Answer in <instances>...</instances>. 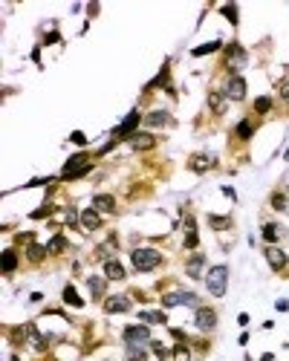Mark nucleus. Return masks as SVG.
I'll list each match as a JSON object with an SVG mask.
<instances>
[{
    "label": "nucleus",
    "instance_id": "f257e3e1",
    "mask_svg": "<svg viewBox=\"0 0 289 361\" xmlns=\"http://www.w3.org/2000/svg\"><path fill=\"white\" fill-rule=\"evenodd\" d=\"M130 263H133L136 272H150V269H156L162 263V255L156 252V249H133Z\"/></svg>",
    "mask_w": 289,
    "mask_h": 361
},
{
    "label": "nucleus",
    "instance_id": "f03ea898",
    "mask_svg": "<svg viewBox=\"0 0 289 361\" xmlns=\"http://www.w3.org/2000/svg\"><path fill=\"white\" fill-rule=\"evenodd\" d=\"M226 283H229V266H211L206 275V286L214 298L226 295Z\"/></svg>",
    "mask_w": 289,
    "mask_h": 361
},
{
    "label": "nucleus",
    "instance_id": "7ed1b4c3",
    "mask_svg": "<svg viewBox=\"0 0 289 361\" xmlns=\"http://www.w3.org/2000/svg\"><path fill=\"white\" fill-rule=\"evenodd\" d=\"M87 171H90V156H87V153H75V156L67 159L61 176H64V179H78V176H84Z\"/></svg>",
    "mask_w": 289,
    "mask_h": 361
},
{
    "label": "nucleus",
    "instance_id": "20e7f679",
    "mask_svg": "<svg viewBox=\"0 0 289 361\" xmlns=\"http://www.w3.org/2000/svg\"><path fill=\"white\" fill-rule=\"evenodd\" d=\"M139 122H142V113H139V110H130L125 122L113 130V139H110V142L116 145V142H122V139H130V136H133V130L139 128Z\"/></svg>",
    "mask_w": 289,
    "mask_h": 361
},
{
    "label": "nucleus",
    "instance_id": "39448f33",
    "mask_svg": "<svg viewBox=\"0 0 289 361\" xmlns=\"http://www.w3.org/2000/svg\"><path fill=\"white\" fill-rule=\"evenodd\" d=\"M125 341L127 347H142L150 341V329L145 324H133V326H125Z\"/></svg>",
    "mask_w": 289,
    "mask_h": 361
},
{
    "label": "nucleus",
    "instance_id": "423d86ee",
    "mask_svg": "<svg viewBox=\"0 0 289 361\" xmlns=\"http://www.w3.org/2000/svg\"><path fill=\"white\" fill-rule=\"evenodd\" d=\"M194 324H197V329H203V332H211V329L217 326V312H214V309H208V306H197Z\"/></svg>",
    "mask_w": 289,
    "mask_h": 361
},
{
    "label": "nucleus",
    "instance_id": "0eeeda50",
    "mask_svg": "<svg viewBox=\"0 0 289 361\" xmlns=\"http://www.w3.org/2000/svg\"><path fill=\"white\" fill-rule=\"evenodd\" d=\"M226 98H231V101H243L246 98V81H243L240 75H231L229 81H226Z\"/></svg>",
    "mask_w": 289,
    "mask_h": 361
},
{
    "label": "nucleus",
    "instance_id": "6e6552de",
    "mask_svg": "<svg viewBox=\"0 0 289 361\" xmlns=\"http://www.w3.org/2000/svg\"><path fill=\"white\" fill-rule=\"evenodd\" d=\"M266 260H269V266L275 269V272H277V269H283L289 263V257L283 255L277 246H269V249H266Z\"/></svg>",
    "mask_w": 289,
    "mask_h": 361
},
{
    "label": "nucleus",
    "instance_id": "1a4fd4ad",
    "mask_svg": "<svg viewBox=\"0 0 289 361\" xmlns=\"http://www.w3.org/2000/svg\"><path fill=\"white\" fill-rule=\"evenodd\" d=\"M130 145H133V151H150L156 145V139H153V133H133Z\"/></svg>",
    "mask_w": 289,
    "mask_h": 361
},
{
    "label": "nucleus",
    "instance_id": "9d476101",
    "mask_svg": "<svg viewBox=\"0 0 289 361\" xmlns=\"http://www.w3.org/2000/svg\"><path fill=\"white\" fill-rule=\"evenodd\" d=\"M104 309H107L110 315L113 312H127V309H130V301H127L125 295H113V298L104 301Z\"/></svg>",
    "mask_w": 289,
    "mask_h": 361
},
{
    "label": "nucleus",
    "instance_id": "9b49d317",
    "mask_svg": "<svg viewBox=\"0 0 289 361\" xmlns=\"http://www.w3.org/2000/svg\"><path fill=\"white\" fill-rule=\"evenodd\" d=\"M92 208H95V211H104V214H113L116 199L110 197V194H95V197H92Z\"/></svg>",
    "mask_w": 289,
    "mask_h": 361
},
{
    "label": "nucleus",
    "instance_id": "f8f14e48",
    "mask_svg": "<svg viewBox=\"0 0 289 361\" xmlns=\"http://www.w3.org/2000/svg\"><path fill=\"white\" fill-rule=\"evenodd\" d=\"M81 225H84L87 231H95V228L102 225V217H99V211H95V208L81 211Z\"/></svg>",
    "mask_w": 289,
    "mask_h": 361
},
{
    "label": "nucleus",
    "instance_id": "ddd939ff",
    "mask_svg": "<svg viewBox=\"0 0 289 361\" xmlns=\"http://www.w3.org/2000/svg\"><path fill=\"white\" fill-rule=\"evenodd\" d=\"M145 125H150V128H165V125H171V116H168L165 110H153V113L145 116Z\"/></svg>",
    "mask_w": 289,
    "mask_h": 361
},
{
    "label": "nucleus",
    "instance_id": "4468645a",
    "mask_svg": "<svg viewBox=\"0 0 289 361\" xmlns=\"http://www.w3.org/2000/svg\"><path fill=\"white\" fill-rule=\"evenodd\" d=\"M104 275L110 280H125V269H122L119 260H107V263H104Z\"/></svg>",
    "mask_w": 289,
    "mask_h": 361
},
{
    "label": "nucleus",
    "instance_id": "2eb2a0df",
    "mask_svg": "<svg viewBox=\"0 0 289 361\" xmlns=\"http://www.w3.org/2000/svg\"><path fill=\"white\" fill-rule=\"evenodd\" d=\"M226 61H231V64H246V52H243L240 44H229V49H226Z\"/></svg>",
    "mask_w": 289,
    "mask_h": 361
},
{
    "label": "nucleus",
    "instance_id": "dca6fc26",
    "mask_svg": "<svg viewBox=\"0 0 289 361\" xmlns=\"http://www.w3.org/2000/svg\"><path fill=\"white\" fill-rule=\"evenodd\" d=\"M208 107H211V113L223 116V113H226V95L223 93H211L208 95Z\"/></svg>",
    "mask_w": 289,
    "mask_h": 361
},
{
    "label": "nucleus",
    "instance_id": "f3484780",
    "mask_svg": "<svg viewBox=\"0 0 289 361\" xmlns=\"http://www.w3.org/2000/svg\"><path fill=\"white\" fill-rule=\"evenodd\" d=\"M203 263H206V257H203V255H194L191 260H188L185 272H188L191 278H200V275H203Z\"/></svg>",
    "mask_w": 289,
    "mask_h": 361
},
{
    "label": "nucleus",
    "instance_id": "a211bd4d",
    "mask_svg": "<svg viewBox=\"0 0 289 361\" xmlns=\"http://www.w3.org/2000/svg\"><path fill=\"white\" fill-rule=\"evenodd\" d=\"M64 301H67L69 306H75V309H81V306H84V301L78 298V292H75V286H72V283H67V286H64Z\"/></svg>",
    "mask_w": 289,
    "mask_h": 361
},
{
    "label": "nucleus",
    "instance_id": "6ab92c4d",
    "mask_svg": "<svg viewBox=\"0 0 289 361\" xmlns=\"http://www.w3.org/2000/svg\"><path fill=\"white\" fill-rule=\"evenodd\" d=\"M211 165H214V156H203V153H200V156H194V159H191V165H188V168H191V171H208Z\"/></svg>",
    "mask_w": 289,
    "mask_h": 361
},
{
    "label": "nucleus",
    "instance_id": "aec40b11",
    "mask_svg": "<svg viewBox=\"0 0 289 361\" xmlns=\"http://www.w3.org/2000/svg\"><path fill=\"white\" fill-rule=\"evenodd\" d=\"M64 249H67V237L58 234V237H52V240L46 243V255H58V252H64Z\"/></svg>",
    "mask_w": 289,
    "mask_h": 361
},
{
    "label": "nucleus",
    "instance_id": "412c9836",
    "mask_svg": "<svg viewBox=\"0 0 289 361\" xmlns=\"http://www.w3.org/2000/svg\"><path fill=\"white\" fill-rule=\"evenodd\" d=\"M185 228H188V231H185V246H188V249H194L200 237H197V228H194V220H191V217L185 220Z\"/></svg>",
    "mask_w": 289,
    "mask_h": 361
},
{
    "label": "nucleus",
    "instance_id": "4be33fe9",
    "mask_svg": "<svg viewBox=\"0 0 289 361\" xmlns=\"http://www.w3.org/2000/svg\"><path fill=\"white\" fill-rule=\"evenodd\" d=\"M110 252H116V237H110V240H107V243L104 246H99V252H95V260H104V263H107V260H110Z\"/></svg>",
    "mask_w": 289,
    "mask_h": 361
},
{
    "label": "nucleus",
    "instance_id": "5701e85b",
    "mask_svg": "<svg viewBox=\"0 0 289 361\" xmlns=\"http://www.w3.org/2000/svg\"><path fill=\"white\" fill-rule=\"evenodd\" d=\"M15 266H18V255H15L12 249H6V252H3V272H6V275H12V272H15Z\"/></svg>",
    "mask_w": 289,
    "mask_h": 361
},
{
    "label": "nucleus",
    "instance_id": "b1692460",
    "mask_svg": "<svg viewBox=\"0 0 289 361\" xmlns=\"http://www.w3.org/2000/svg\"><path fill=\"white\" fill-rule=\"evenodd\" d=\"M44 255H46V249H44V246L29 243V249H26V257H29L32 263H38V260H44Z\"/></svg>",
    "mask_w": 289,
    "mask_h": 361
},
{
    "label": "nucleus",
    "instance_id": "393cba45",
    "mask_svg": "<svg viewBox=\"0 0 289 361\" xmlns=\"http://www.w3.org/2000/svg\"><path fill=\"white\" fill-rule=\"evenodd\" d=\"M220 47H223L220 41H208V44H203V47H194V49H191V55H197V58H200V55H208V52H214V49H220Z\"/></svg>",
    "mask_w": 289,
    "mask_h": 361
},
{
    "label": "nucleus",
    "instance_id": "a878e982",
    "mask_svg": "<svg viewBox=\"0 0 289 361\" xmlns=\"http://www.w3.org/2000/svg\"><path fill=\"white\" fill-rule=\"evenodd\" d=\"M263 240L266 243H277V240H280V225H272V222H269L263 228Z\"/></svg>",
    "mask_w": 289,
    "mask_h": 361
},
{
    "label": "nucleus",
    "instance_id": "bb28decb",
    "mask_svg": "<svg viewBox=\"0 0 289 361\" xmlns=\"http://www.w3.org/2000/svg\"><path fill=\"white\" fill-rule=\"evenodd\" d=\"M87 283H90V295L92 298H102L104 295V278H90Z\"/></svg>",
    "mask_w": 289,
    "mask_h": 361
},
{
    "label": "nucleus",
    "instance_id": "cd10ccee",
    "mask_svg": "<svg viewBox=\"0 0 289 361\" xmlns=\"http://www.w3.org/2000/svg\"><path fill=\"white\" fill-rule=\"evenodd\" d=\"M254 110H257L260 116H263V113H269V110H272V98H269V95H260V98L254 101Z\"/></svg>",
    "mask_w": 289,
    "mask_h": 361
},
{
    "label": "nucleus",
    "instance_id": "c85d7f7f",
    "mask_svg": "<svg viewBox=\"0 0 289 361\" xmlns=\"http://www.w3.org/2000/svg\"><path fill=\"white\" fill-rule=\"evenodd\" d=\"M252 133H254V125H252V122H240V125H237V136H240V139H249Z\"/></svg>",
    "mask_w": 289,
    "mask_h": 361
},
{
    "label": "nucleus",
    "instance_id": "c756f323",
    "mask_svg": "<svg viewBox=\"0 0 289 361\" xmlns=\"http://www.w3.org/2000/svg\"><path fill=\"white\" fill-rule=\"evenodd\" d=\"M139 318H142V321H153V324H165V321H168L165 312H142Z\"/></svg>",
    "mask_w": 289,
    "mask_h": 361
},
{
    "label": "nucleus",
    "instance_id": "7c9ffc66",
    "mask_svg": "<svg viewBox=\"0 0 289 361\" xmlns=\"http://www.w3.org/2000/svg\"><path fill=\"white\" fill-rule=\"evenodd\" d=\"M208 222H211V228H229V225H231L229 217H214V214L208 217Z\"/></svg>",
    "mask_w": 289,
    "mask_h": 361
},
{
    "label": "nucleus",
    "instance_id": "2f4dec72",
    "mask_svg": "<svg viewBox=\"0 0 289 361\" xmlns=\"http://www.w3.org/2000/svg\"><path fill=\"white\" fill-rule=\"evenodd\" d=\"M127 361H145V349L142 347H127Z\"/></svg>",
    "mask_w": 289,
    "mask_h": 361
},
{
    "label": "nucleus",
    "instance_id": "473e14b6",
    "mask_svg": "<svg viewBox=\"0 0 289 361\" xmlns=\"http://www.w3.org/2000/svg\"><path fill=\"white\" fill-rule=\"evenodd\" d=\"M150 349H153V355H156V358H168V349L162 347L159 341H153V344H150Z\"/></svg>",
    "mask_w": 289,
    "mask_h": 361
},
{
    "label": "nucleus",
    "instance_id": "72a5a7b5",
    "mask_svg": "<svg viewBox=\"0 0 289 361\" xmlns=\"http://www.w3.org/2000/svg\"><path fill=\"white\" fill-rule=\"evenodd\" d=\"M173 358H176V361H188V347H182V344H179V347H173Z\"/></svg>",
    "mask_w": 289,
    "mask_h": 361
},
{
    "label": "nucleus",
    "instance_id": "f704fd0d",
    "mask_svg": "<svg viewBox=\"0 0 289 361\" xmlns=\"http://www.w3.org/2000/svg\"><path fill=\"white\" fill-rule=\"evenodd\" d=\"M220 12L226 15V18H229L231 24H237V9H234V6H223V9H220Z\"/></svg>",
    "mask_w": 289,
    "mask_h": 361
},
{
    "label": "nucleus",
    "instance_id": "c9c22d12",
    "mask_svg": "<svg viewBox=\"0 0 289 361\" xmlns=\"http://www.w3.org/2000/svg\"><path fill=\"white\" fill-rule=\"evenodd\" d=\"M272 205H275L277 211H283L286 208V197H283V194H275V197H272Z\"/></svg>",
    "mask_w": 289,
    "mask_h": 361
},
{
    "label": "nucleus",
    "instance_id": "e433bc0d",
    "mask_svg": "<svg viewBox=\"0 0 289 361\" xmlns=\"http://www.w3.org/2000/svg\"><path fill=\"white\" fill-rule=\"evenodd\" d=\"M69 142H75V145H87V136H84L81 130H75V133L69 136Z\"/></svg>",
    "mask_w": 289,
    "mask_h": 361
},
{
    "label": "nucleus",
    "instance_id": "4c0bfd02",
    "mask_svg": "<svg viewBox=\"0 0 289 361\" xmlns=\"http://www.w3.org/2000/svg\"><path fill=\"white\" fill-rule=\"evenodd\" d=\"M280 95H283V98L289 101V75L283 78V81H280Z\"/></svg>",
    "mask_w": 289,
    "mask_h": 361
},
{
    "label": "nucleus",
    "instance_id": "58836bf2",
    "mask_svg": "<svg viewBox=\"0 0 289 361\" xmlns=\"http://www.w3.org/2000/svg\"><path fill=\"white\" fill-rule=\"evenodd\" d=\"M41 217H49V205H44V208H38L32 214V220H41Z\"/></svg>",
    "mask_w": 289,
    "mask_h": 361
}]
</instances>
